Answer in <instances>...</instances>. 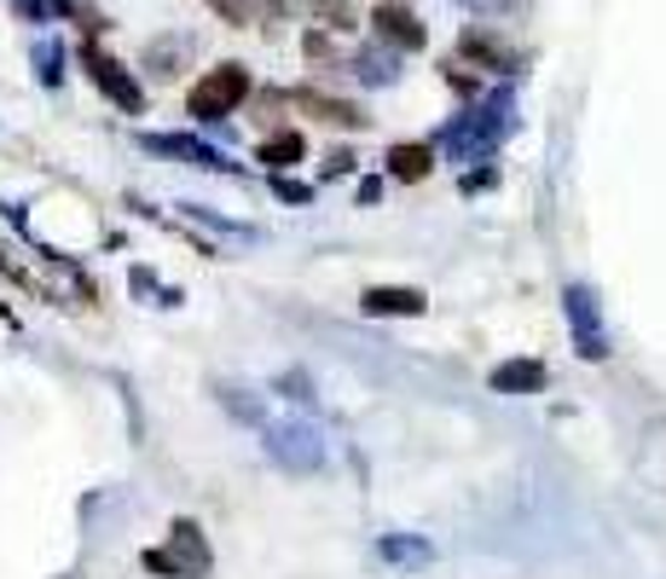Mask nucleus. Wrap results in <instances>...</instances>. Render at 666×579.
Here are the masks:
<instances>
[{
  "instance_id": "obj_1",
  "label": "nucleus",
  "mask_w": 666,
  "mask_h": 579,
  "mask_svg": "<svg viewBox=\"0 0 666 579\" xmlns=\"http://www.w3.org/2000/svg\"><path fill=\"white\" fill-rule=\"evenodd\" d=\"M151 573H174V579H203L209 573V545H203L197 521H174L168 527V550H145Z\"/></svg>"
},
{
  "instance_id": "obj_2",
  "label": "nucleus",
  "mask_w": 666,
  "mask_h": 579,
  "mask_svg": "<svg viewBox=\"0 0 666 579\" xmlns=\"http://www.w3.org/2000/svg\"><path fill=\"white\" fill-rule=\"evenodd\" d=\"M244 93H249V70H244V64H221V70H209V75L192 87L186 111H192L197 122H215V116H226V111H238Z\"/></svg>"
},
{
  "instance_id": "obj_3",
  "label": "nucleus",
  "mask_w": 666,
  "mask_h": 579,
  "mask_svg": "<svg viewBox=\"0 0 666 579\" xmlns=\"http://www.w3.org/2000/svg\"><path fill=\"white\" fill-rule=\"evenodd\" d=\"M82 59H88V75H93L99 87H105V99H111V105H122V111H145V93H140V82H134V75H127L116 59H105L93 41L82 46Z\"/></svg>"
},
{
  "instance_id": "obj_4",
  "label": "nucleus",
  "mask_w": 666,
  "mask_h": 579,
  "mask_svg": "<svg viewBox=\"0 0 666 579\" xmlns=\"http://www.w3.org/2000/svg\"><path fill=\"white\" fill-rule=\"evenodd\" d=\"M371 23H377V35H382V41H389V46H406V53H418V46L429 41V30L418 23V12L395 7V0H382V7L371 12Z\"/></svg>"
},
{
  "instance_id": "obj_5",
  "label": "nucleus",
  "mask_w": 666,
  "mask_h": 579,
  "mask_svg": "<svg viewBox=\"0 0 666 579\" xmlns=\"http://www.w3.org/2000/svg\"><path fill=\"white\" fill-rule=\"evenodd\" d=\"M568 319H574L580 354H585V360H603V354H608V342H603V331H597V308H592V296H585L580 285L568 290Z\"/></svg>"
},
{
  "instance_id": "obj_6",
  "label": "nucleus",
  "mask_w": 666,
  "mask_h": 579,
  "mask_svg": "<svg viewBox=\"0 0 666 579\" xmlns=\"http://www.w3.org/2000/svg\"><path fill=\"white\" fill-rule=\"evenodd\" d=\"M301 111L314 116V122H330V128H366V111H360V105L330 99V93H314V87L301 93Z\"/></svg>"
},
{
  "instance_id": "obj_7",
  "label": "nucleus",
  "mask_w": 666,
  "mask_h": 579,
  "mask_svg": "<svg viewBox=\"0 0 666 579\" xmlns=\"http://www.w3.org/2000/svg\"><path fill=\"white\" fill-rule=\"evenodd\" d=\"M545 383H551V371L540 360H510V365L493 371V389L499 394H540Z\"/></svg>"
},
{
  "instance_id": "obj_8",
  "label": "nucleus",
  "mask_w": 666,
  "mask_h": 579,
  "mask_svg": "<svg viewBox=\"0 0 666 579\" xmlns=\"http://www.w3.org/2000/svg\"><path fill=\"white\" fill-rule=\"evenodd\" d=\"M366 313H377V319H418L423 313V290H366V301H360Z\"/></svg>"
},
{
  "instance_id": "obj_9",
  "label": "nucleus",
  "mask_w": 666,
  "mask_h": 579,
  "mask_svg": "<svg viewBox=\"0 0 666 579\" xmlns=\"http://www.w3.org/2000/svg\"><path fill=\"white\" fill-rule=\"evenodd\" d=\"M429 168H434L429 145H395L389 151V174H395V180H429Z\"/></svg>"
},
{
  "instance_id": "obj_10",
  "label": "nucleus",
  "mask_w": 666,
  "mask_h": 579,
  "mask_svg": "<svg viewBox=\"0 0 666 579\" xmlns=\"http://www.w3.org/2000/svg\"><path fill=\"white\" fill-rule=\"evenodd\" d=\"M464 59H481L486 70H510V64H516V53H510L504 41L481 35V30H470V35H464Z\"/></svg>"
},
{
  "instance_id": "obj_11",
  "label": "nucleus",
  "mask_w": 666,
  "mask_h": 579,
  "mask_svg": "<svg viewBox=\"0 0 666 579\" xmlns=\"http://www.w3.org/2000/svg\"><path fill=\"white\" fill-rule=\"evenodd\" d=\"M301 134L296 128H285V134H273V139H262V151H255V157H262L267 168H290V163H301Z\"/></svg>"
},
{
  "instance_id": "obj_12",
  "label": "nucleus",
  "mask_w": 666,
  "mask_h": 579,
  "mask_svg": "<svg viewBox=\"0 0 666 579\" xmlns=\"http://www.w3.org/2000/svg\"><path fill=\"white\" fill-rule=\"evenodd\" d=\"M151 151H168V157H186V163H197V168H221V157L209 145H197V139H174V134H157V139H145Z\"/></svg>"
},
{
  "instance_id": "obj_13",
  "label": "nucleus",
  "mask_w": 666,
  "mask_h": 579,
  "mask_svg": "<svg viewBox=\"0 0 666 579\" xmlns=\"http://www.w3.org/2000/svg\"><path fill=\"white\" fill-rule=\"evenodd\" d=\"M209 7H215L226 23H249V18H255V0H209Z\"/></svg>"
},
{
  "instance_id": "obj_14",
  "label": "nucleus",
  "mask_w": 666,
  "mask_h": 579,
  "mask_svg": "<svg viewBox=\"0 0 666 579\" xmlns=\"http://www.w3.org/2000/svg\"><path fill=\"white\" fill-rule=\"evenodd\" d=\"M59 75H64V70H59V46H53V41H41V82H47V87H59Z\"/></svg>"
},
{
  "instance_id": "obj_15",
  "label": "nucleus",
  "mask_w": 666,
  "mask_h": 579,
  "mask_svg": "<svg viewBox=\"0 0 666 579\" xmlns=\"http://www.w3.org/2000/svg\"><path fill=\"white\" fill-rule=\"evenodd\" d=\"M314 7L337 23V30H354V12H348V0H314Z\"/></svg>"
},
{
  "instance_id": "obj_16",
  "label": "nucleus",
  "mask_w": 666,
  "mask_h": 579,
  "mask_svg": "<svg viewBox=\"0 0 666 579\" xmlns=\"http://www.w3.org/2000/svg\"><path fill=\"white\" fill-rule=\"evenodd\" d=\"M278 197H290V204H307V197H314V186H296V180H278Z\"/></svg>"
},
{
  "instance_id": "obj_17",
  "label": "nucleus",
  "mask_w": 666,
  "mask_h": 579,
  "mask_svg": "<svg viewBox=\"0 0 666 579\" xmlns=\"http://www.w3.org/2000/svg\"><path fill=\"white\" fill-rule=\"evenodd\" d=\"M18 12L30 18V23H41V12H47V0H18Z\"/></svg>"
},
{
  "instance_id": "obj_18",
  "label": "nucleus",
  "mask_w": 666,
  "mask_h": 579,
  "mask_svg": "<svg viewBox=\"0 0 666 579\" xmlns=\"http://www.w3.org/2000/svg\"><path fill=\"white\" fill-rule=\"evenodd\" d=\"M475 7H493L499 12V7H510V0H475Z\"/></svg>"
}]
</instances>
